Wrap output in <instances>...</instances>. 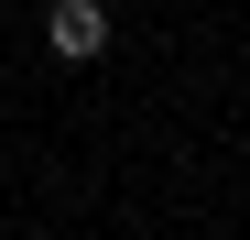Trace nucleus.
<instances>
[{"mask_svg":"<svg viewBox=\"0 0 250 240\" xmlns=\"http://www.w3.org/2000/svg\"><path fill=\"white\" fill-rule=\"evenodd\" d=\"M44 55L55 66H98L109 55V0H55L44 11Z\"/></svg>","mask_w":250,"mask_h":240,"instance_id":"f257e3e1","label":"nucleus"},{"mask_svg":"<svg viewBox=\"0 0 250 240\" xmlns=\"http://www.w3.org/2000/svg\"><path fill=\"white\" fill-rule=\"evenodd\" d=\"M0 88H11V66H0Z\"/></svg>","mask_w":250,"mask_h":240,"instance_id":"f03ea898","label":"nucleus"}]
</instances>
